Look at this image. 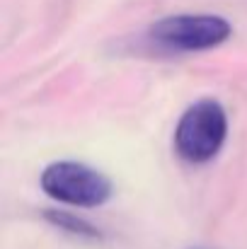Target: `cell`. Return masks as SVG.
Wrapping results in <instances>:
<instances>
[{
  "label": "cell",
  "mask_w": 247,
  "mask_h": 249,
  "mask_svg": "<svg viewBox=\"0 0 247 249\" xmlns=\"http://www.w3.org/2000/svg\"><path fill=\"white\" fill-rule=\"evenodd\" d=\"M41 189L51 198L78 208L102 206L112 196V181L102 172L73 160H61L46 167L41 172Z\"/></svg>",
  "instance_id": "2"
},
{
  "label": "cell",
  "mask_w": 247,
  "mask_h": 249,
  "mask_svg": "<svg viewBox=\"0 0 247 249\" xmlns=\"http://www.w3.org/2000/svg\"><path fill=\"white\" fill-rule=\"evenodd\" d=\"M46 218H49L54 225H58V228H63V230H68V232H76V235H80V237H97V235H99L90 223L78 220V218H73V215H68V213L46 211Z\"/></svg>",
  "instance_id": "4"
},
{
  "label": "cell",
  "mask_w": 247,
  "mask_h": 249,
  "mask_svg": "<svg viewBox=\"0 0 247 249\" xmlns=\"http://www.w3.org/2000/svg\"><path fill=\"white\" fill-rule=\"evenodd\" d=\"M230 32V22L218 15H174L158 19L148 29V36L167 51H204L221 46Z\"/></svg>",
  "instance_id": "3"
},
{
  "label": "cell",
  "mask_w": 247,
  "mask_h": 249,
  "mask_svg": "<svg viewBox=\"0 0 247 249\" xmlns=\"http://www.w3.org/2000/svg\"><path fill=\"white\" fill-rule=\"evenodd\" d=\"M228 136L226 109L216 99H199L191 104L174 131V148L182 160L191 165H204L213 160Z\"/></svg>",
  "instance_id": "1"
}]
</instances>
